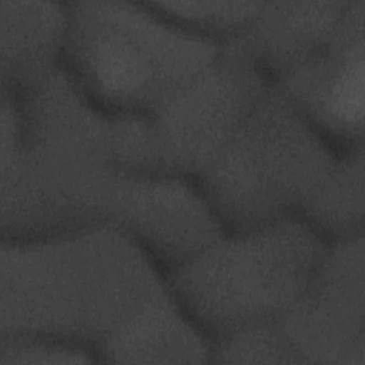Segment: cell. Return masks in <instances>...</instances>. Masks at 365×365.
I'll return each instance as SVG.
<instances>
[{"label":"cell","instance_id":"cell-4","mask_svg":"<svg viewBox=\"0 0 365 365\" xmlns=\"http://www.w3.org/2000/svg\"><path fill=\"white\" fill-rule=\"evenodd\" d=\"M329 244L301 215L225 232L168 272L167 284L182 309L217 342L278 322L308 288Z\"/></svg>","mask_w":365,"mask_h":365},{"label":"cell","instance_id":"cell-1","mask_svg":"<svg viewBox=\"0 0 365 365\" xmlns=\"http://www.w3.org/2000/svg\"><path fill=\"white\" fill-rule=\"evenodd\" d=\"M0 228L36 238L107 224L124 174L117 117L60 64L34 86L1 90Z\"/></svg>","mask_w":365,"mask_h":365},{"label":"cell","instance_id":"cell-11","mask_svg":"<svg viewBox=\"0 0 365 365\" xmlns=\"http://www.w3.org/2000/svg\"><path fill=\"white\" fill-rule=\"evenodd\" d=\"M66 1H0V80L11 94L27 90L61 64Z\"/></svg>","mask_w":365,"mask_h":365},{"label":"cell","instance_id":"cell-13","mask_svg":"<svg viewBox=\"0 0 365 365\" xmlns=\"http://www.w3.org/2000/svg\"><path fill=\"white\" fill-rule=\"evenodd\" d=\"M301 217L329 242L364 235V145L336 157Z\"/></svg>","mask_w":365,"mask_h":365},{"label":"cell","instance_id":"cell-6","mask_svg":"<svg viewBox=\"0 0 365 365\" xmlns=\"http://www.w3.org/2000/svg\"><path fill=\"white\" fill-rule=\"evenodd\" d=\"M271 81L235 41L144 115H117L124 173L195 180L235 134Z\"/></svg>","mask_w":365,"mask_h":365},{"label":"cell","instance_id":"cell-8","mask_svg":"<svg viewBox=\"0 0 365 365\" xmlns=\"http://www.w3.org/2000/svg\"><path fill=\"white\" fill-rule=\"evenodd\" d=\"M107 224L141 245L165 277L225 234L194 180L164 174L124 173Z\"/></svg>","mask_w":365,"mask_h":365},{"label":"cell","instance_id":"cell-9","mask_svg":"<svg viewBox=\"0 0 365 365\" xmlns=\"http://www.w3.org/2000/svg\"><path fill=\"white\" fill-rule=\"evenodd\" d=\"M365 0H349L328 43L272 83L341 154L364 145Z\"/></svg>","mask_w":365,"mask_h":365},{"label":"cell","instance_id":"cell-14","mask_svg":"<svg viewBox=\"0 0 365 365\" xmlns=\"http://www.w3.org/2000/svg\"><path fill=\"white\" fill-rule=\"evenodd\" d=\"M167 20L200 37L225 44L240 38L262 1H148Z\"/></svg>","mask_w":365,"mask_h":365},{"label":"cell","instance_id":"cell-5","mask_svg":"<svg viewBox=\"0 0 365 365\" xmlns=\"http://www.w3.org/2000/svg\"><path fill=\"white\" fill-rule=\"evenodd\" d=\"M339 153L272 83L194 180L225 232L301 215Z\"/></svg>","mask_w":365,"mask_h":365},{"label":"cell","instance_id":"cell-7","mask_svg":"<svg viewBox=\"0 0 365 365\" xmlns=\"http://www.w3.org/2000/svg\"><path fill=\"white\" fill-rule=\"evenodd\" d=\"M277 324L298 362L364 365V235L329 244L308 288Z\"/></svg>","mask_w":365,"mask_h":365},{"label":"cell","instance_id":"cell-2","mask_svg":"<svg viewBox=\"0 0 365 365\" xmlns=\"http://www.w3.org/2000/svg\"><path fill=\"white\" fill-rule=\"evenodd\" d=\"M165 288L158 264L110 224L1 237L0 338L56 339L98 356L101 345Z\"/></svg>","mask_w":365,"mask_h":365},{"label":"cell","instance_id":"cell-10","mask_svg":"<svg viewBox=\"0 0 365 365\" xmlns=\"http://www.w3.org/2000/svg\"><path fill=\"white\" fill-rule=\"evenodd\" d=\"M348 1H262L250 27L234 41L275 83L328 43Z\"/></svg>","mask_w":365,"mask_h":365},{"label":"cell","instance_id":"cell-12","mask_svg":"<svg viewBox=\"0 0 365 365\" xmlns=\"http://www.w3.org/2000/svg\"><path fill=\"white\" fill-rule=\"evenodd\" d=\"M214 342L182 309L168 284L98 349L104 362H211Z\"/></svg>","mask_w":365,"mask_h":365},{"label":"cell","instance_id":"cell-3","mask_svg":"<svg viewBox=\"0 0 365 365\" xmlns=\"http://www.w3.org/2000/svg\"><path fill=\"white\" fill-rule=\"evenodd\" d=\"M61 66L97 106L144 115L207 68L224 44L181 29L148 1H66Z\"/></svg>","mask_w":365,"mask_h":365},{"label":"cell","instance_id":"cell-15","mask_svg":"<svg viewBox=\"0 0 365 365\" xmlns=\"http://www.w3.org/2000/svg\"><path fill=\"white\" fill-rule=\"evenodd\" d=\"M211 362L297 364L298 359L275 322L247 328L214 342Z\"/></svg>","mask_w":365,"mask_h":365},{"label":"cell","instance_id":"cell-16","mask_svg":"<svg viewBox=\"0 0 365 365\" xmlns=\"http://www.w3.org/2000/svg\"><path fill=\"white\" fill-rule=\"evenodd\" d=\"M93 349L34 336L0 338V365L21 364H88L98 362Z\"/></svg>","mask_w":365,"mask_h":365}]
</instances>
